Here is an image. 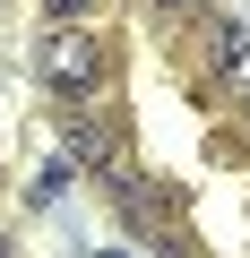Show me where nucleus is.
Here are the masks:
<instances>
[{
  "mask_svg": "<svg viewBox=\"0 0 250 258\" xmlns=\"http://www.w3.org/2000/svg\"><path fill=\"white\" fill-rule=\"evenodd\" d=\"M61 147H69L78 164H95V172H112V181L130 172V155H121V129H112V120H104L95 103H69V112H61Z\"/></svg>",
  "mask_w": 250,
  "mask_h": 258,
  "instance_id": "obj_2",
  "label": "nucleus"
},
{
  "mask_svg": "<svg viewBox=\"0 0 250 258\" xmlns=\"http://www.w3.org/2000/svg\"><path fill=\"white\" fill-rule=\"evenodd\" d=\"M0 258H9V249H0Z\"/></svg>",
  "mask_w": 250,
  "mask_h": 258,
  "instance_id": "obj_6",
  "label": "nucleus"
},
{
  "mask_svg": "<svg viewBox=\"0 0 250 258\" xmlns=\"http://www.w3.org/2000/svg\"><path fill=\"white\" fill-rule=\"evenodd\" d=\"M207 60H216V86H224L233 103H250V26L216 18V26H207Z\"/></svg>",
  "mask_w": 250,
  "mask_h": 258,
  "instance_id": "obj_3",
  "label": "nucleus"
},
{
  "mask_svg": "<svg viewBox=\"0 0 250 258\" xmlns=\"http://www.w3.org/2000/svg\"><path fill=\"white\" fill-rule=\"evenodd\" d=\"M156 9H164V18H181V9H198V0H156Z\"/></svg>",
  "mask_w": 250,
  "mask_h": 258,
  "instance_id": "obj_5",
  "label": "nucleus"
},
{
  "mask_svg": "<svg viewBox=\"0 0 250 258\" xmlns=\"http://www.w3.org/2000/svg\"><path fill=\"white\" fill-rule=\"evenodd\" d=\"M35 69H43V86H52L61 103H95V95L112 86V43H104L95 26H52V35L35 43Z\"/></svg>",
  "mask_w": 250,
  "mask_h": 258,
  "instance_id": "obj_1",
  "label": "nucleus"
},
{
  "mask_svg": "<svg viewBox=\"0 0 250 258\" xmlns=\"http://www.w3.org/2000/svg\"><path fill=\"white\" fill-rule=\"evenodd\" d=\"M43 9H52V26H69V18L86 9V0H43Z\"/></svg>",
  "mask_w": 250,
  "mask_h": 258,
  "instance_id": "obj_4",
  "label": "nucleus"
}]
</instances>
